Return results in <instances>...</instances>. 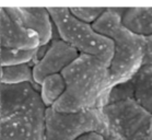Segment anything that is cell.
I'll return each instance as SVG.
<instances>
[{
  "mask_svg": "<svg viewBox=\"0 0 152 140\" xmlns=\"http://www.w3.org/2000/svg\"><path fill=\"white\" fill-rule=\"evenodd\" d=\"M60 75L66 89L52 106L53 109L60 113H77L105 106L111 90L110 70L105 62L92 56L79 55Z\"/></svg>",
  "mask_w": 152,
  "mask_h": 140,
  "instance_id": "cell-1",
  "label": "cell"
},
{
  "mask_svg": "<svg viewBox=\"0 0 152 140\" xmlns=\"http://www.w3.org/2000/svg\"><path fill=\"white\" fill-rule=\"evenodd\" d=\"M121 8H106L92 27L113 42V57L108 66L110 86L127 81L143 66L147 38L134 34L121 23Z\"/></svg>",
  "mask_w": 152,
  "mask_h": 140,
  "instance_id": "cell-2",
  "label": "cell"
},
{
  "mask_svg": "<svg viewBox=\"0 0 152 140\" xmlns=\"http://www.w3.org/2000/svg\"><path fill=\"white\" fill-rule=\"evenodd\" d=\"M57 37L75 48L80 55L100 59L106 65L113 57V42L97 33L91 24L78 20L69 8H47Z\"/></svg>",
  "mask_w": 152,
  "mask_h": 140,
  "instance_id": "cell-3",
  "label": "cell"
},
{
  "mask_svg": "<svg viewBox=\"0 0 152 140\" xmlns=\"http://www.w3.org/2000/svg\"><path fill=\"white\" fill-rule=\"evenodd\" d=\"M101 111L107 128L105 139L148 140L152 115L139 105L135 99L107 103Z\"/></svg>",
  "mask_w": 152,
  "mask_h": 140,
  "instance_id": "cell-4",
  "label": "cell"
},
{
  "mask_svg": "<svg viewBox=\"0 0 152 140\" xmlns=\"http://www.w3.org/2000/svg\"><path fill=\"white\" fill-rule=\"evenodd\" d=\"M97 133L106 138L107 128L100 108L77 113H60L47 107L45 140H77L86 133Z\"/></svg>",
  "mask_w": 152,
  "mask_h": 140,
  "instance_id": "cell-5",
  "label": "cell"
},
{
  "mask_svg": "<svg viewBox=\"0 0 152 140\" xmlns=\"http://www.w3.org/2000/svg\"><path fill=\"white\" fill-rule=\"evenodd\" d=\"M46 108L39 95L25 107L0 117V140H45Z\"/></svg>",
  "mask_w": 152,
  "mask_h": 140,
  "instance_id": "cell-6",
  "label": "cell"
},
{
  "mask_svg": "<svg viewBox=\"0 0 152 140\" xmlns=\"http://www.w3.org/2000/svg\"><path fill=\"white\" fill-rule=\"evenodd\" d=\"M79 53L60 38H53L45 46L42 57L32 66L33 80L39 84L48 75H58L79 56Z\"/></svg>",
  "mask_w": 152,
  "mask_h": 140,
  "instance_id": "cell-7",
  "label": "cell"
},
{
  "mask_svg": "<svg viewBox=\"0 0 152 140\" xmlns=\"http://www.w3.org/2000/svg\"><path fill=\"white\" fill-rule=\"evenodd\" d=\"M17 23L34 32L39 38L41 46L48 45L53 40L55 26L47 8H4Z\"/></svg>",
  "mask_w": 152,
  "mask_h": 140,
  "instance_id": "cell-8",
  "label": "cell"
},
{
  "mask_svg": "<svg viewBox=\"0 0 152 140\" xmlns=\"http://www.w3.org/2000/svg\"><path fill=\"white\" fill-rule=\"evenodd\" d=\"M38 47L41 44L37 35L21 26L4 8H0V48L30 51Z\"/></svg>",
  "mask_w": 152,
  "mask_h": 140,
  "instance_id": "cell-9",
  "label": "cell"
},
{
  "mask_svg": "<svg viewBox=\"0 0 152 140\" xmlns=\"http://www.w3.org/2000/svg\"><path fill=\"white\" fill-rule=\"evenodd\" d=\"M121 23L134 34L149 38L152 36V8H124Z\"/></svg>",
  "mask_w": 152,
  "mask_h": 140,
  "instance_id": "cell-10",
  "label": "cell"
},
{
  "mask_svg": "<svg viewBox=\"0 0 152 140\" xmlns=\"http://www.w3.org/2000/svg\"><path fill=\"white\" fill-rule=\"evenodd\" d=\"M129 81L136 102L152 115V64L142 66Z\"/></svg>",
  "mask_w": 152,
  "mask_h": 140,
  "instance_id": "cell-11",
  "label": "cell"
},
{
  "mask_svg": "<svg viewBox=\"0 0 152 140\" xmlns=\"http://www.w3.org/2000/svg\"><path fill=\"white\" fill-rule=\"evenodd\" d=\"M65 89V80L60 73L48 75L38 84V92L46 107H52L64 94Z\"/></svg>",
  "mask_w": 152,
  "mask_h": 140,
  "instance_id": "cell-12",
  "label": "cell"
},
{
  "mask_svg": "<svg viewBox=\"0 0 152 140\" xmlns=\"http://www.w3.org/2000/svg\"><path fill=\"white\" fill-rule=\"evenodd\" d=\"M0 79H1L0 80L1 83H4V84H20V83L35 84L34 80H33L32 66L30 64L1 66ZM35 86H37V84H35Z\"/></svg>",
  "mask_w": 152,
  "mask_h": 140,
  "instance_id": "cell-13",
  "label": "cell"
},
{
  "mask_svg": "<svg viewBox=\"0 0 152 140\" xmlns=\"http://www.w3.org/2000/svg\"><path fill=\"white\" fill-rule=\"evenodd\" d=\"M38 48L37 49H30V51L0 48V64H1V66L30 64L31 62L36 59Z\"/></svg>",
  "mask_w": 152,
  "mask_h": 140,
  "instance_id": "cell-14",
  "label": "cell"
},
{
  "mask_svg": "<svg viewBox=\"0 0 152 140\" xmlns=\"http://www.w3.org/2000/svg\"><path fill=\"white\" fill-rule=\"evenodd\" d=\"M105 9L106 8H69L73 17L91 25L102 15Z\"/></svg>",
  "mask_w": 152,
  "mask_h": 140,
  "instance_id": "cell-15",
  "label": "cell"
},
{
  "mask_svg": "<svg viewBox=\"0 0 152 140\" xmlns=\"http://www.w3.org/2000/svg\"><path fill=\"white\" fill-rule=\"evenodd\" d=\"M152 64V36L147 38V45H145V56L143 60V65H150Z\"/></svg>",
  "mask_w": 152,
  "mask_h": 140,
  "instance_id": "cell-16",
  "label": "cell"
},
{
  "mask_svg": "<svg viewBox=\"0 0 152 140\" xmlns=\"http://www.w3.org/2000/svg\"><path fill=\"white\" fill-rule=\"evenodd\" d=\"M77 140H106L105 137L102 136L101 133H86L84 136L80 137Z\"/></svg>",
  "mask_w": 152,
  "mask_h": 140,
  "instance_id": "cell-17",
  "label": "cell"
},
{
  "mask_svg": "<svg viewBox=\"0 0 152 140\" xmlns=\"http://www.w3.org/2000/svg\"><path fill=\"white\" fill-rule=\"evenodd\" d=\"M148 140H152V118H151V124H150V128H149V133H148Z\"/></svg>",
  "mask_w": 152,
  "mask_h": 140,
  "instance_id": "cell-18",
  "label": "cell"
},
{
  "mask_svg": "<svg viewBox=\"0 0 152 140\" xmlns=\"http://www.w3.org/2000/svg\"><path fill=\"white\" fill-rule=\"evenodd\" d=\"M106 140H114V139H112V138H107Z\"/></svg>",
  "mask_w": 152,
  "mask_h": 140,
  "instance_id": "cell-19",
  "label": "cell"
}]
</instances>
